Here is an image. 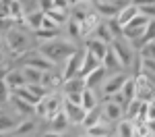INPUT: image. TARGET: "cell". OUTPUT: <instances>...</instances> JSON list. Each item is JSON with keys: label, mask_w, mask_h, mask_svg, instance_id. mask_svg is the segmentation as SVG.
I'll list each match as a JSON object with an SVG mask.
<instances>
[{"label": "cell", "mask_w": 155, "mask_h": 137, "mask_svg": "<svg viewBox=\"0 0 155 137\" xmlns=\"http://www.w3.org/2000/svg\"><path fill=\"white\" fill-rule=\"evenodd\" d=\"M23 75L27 85H41V81H44V73L33 69V67H23Z\"/></svg>", "instance_id": "cell-25"}, {"label": "cell", "mask_w": 155, "mask_h": 137, "mask_svg": "<svg viewBox=\"0 0 155 137\" xmlns=\"http://www.w3.org/2000/svg\"><path fill=\"white\" fill-rule=\"evenodd\" d=\"M126 75L124 73H114V75H110L106 81H104V96L107 98H112V96H116V94H120L122 91V87H124V83H126Z\"/></svg>", "instance_id": "cell-6"}, {"label": "cell", "mask_w": 155, "mask_h": 137, "mask_svg": "<svg viewBox=\"0 0 155 137\" xmlns=\"http://www.w3.org/2000/svg\"><path fill=\"white\" fill-rule=\"evenodd\" d=\"M62 110H64V96L58 94V91L48 94V96L35 106V114L41 116V118H46V121H52V118L58 116Z\"/></svg>", "instance_id": "cell-2"}, {"label": "cell", "mask_w": 155, "mask_h": 137, "mask_svg": "<svg viewBox=\"0 0 155 137\" xmlns=\"http://www.w3.org/2000/svg\"><path fill=\"white\" fill-rule=\"evenodd\" d=\"M137 100H141V102L155 100V85L151 81H147L143 75H137Z\"/></svg>", "instance_id": "cell-12"}, {"label": "cell", "mask_w": 155, "mask_h": 137, "mask_svg": "<svg viewBox=\"0 0 155 137\" xmlns=\"http://www.w3.org/2000/svg\"><path fill=\"white\" fill-rule=\"evenodd\" d=\"M118 137H134V123L130 121H120L118 123Z\"/></svg>", "instance_id": "cell-36"}, {"label": "cell", "mask_w": 155, "mask_h": 137, "mask_svg": "<svg viewBox=\"0 0 155 137\" xmlns=\"http://www.w3.org/2000/svg\"><path fill=\"white\" fill-rule=\"evenodd\" d=\"M12 104H15V108H17V112H19L21 116H31V114H35V106L27 104L25 100L17 98V96H12Z\"/></svg>", "instance_id": "cell-30"}, {"label": "cell", "mask_w": 155, "mask_h": 137, "mask_svg": "<svg viewBox=\"0 0 155 137\" xmlns=\"http://www.w3.org/2000/svg\"><path fill=\"white\" fill-rule=\"evenodd\" d=\"M107 121H101L99 125H95L93 129H87V133L85 135L89 137H110V127H107Z\"/></svg>", "instance_id": "cell-33"}, {"label": "cell", "mask_w": 155, "mask_h": 137, "mask_svg": "<svg viewBox=\"0 0 155 137\" xmlns=\"http://www.w3.org/2000/svg\"><path fill=\"white\" fill-rule=\"evenodd\" d=\"M0 50H2V44H0Z\"/></svg>", "instance_id": "cell-50"}, {"label": "cell", "mask_w": 155, "mask_h": 137, "mask_svg": "<svg viewBox=\"0 0 155 137\" xmlns=\"http://www.w3.org/2000/svg\"><path fill=\"white\" fill-rule=\"evenodd\" d=\"M50 19L54 21L56 25H62V23H68L71 21V12L68 11H60V9H52V11L46 12Z\"/></svg>", "instance_id": "cell-32"}, {"label": "cell", "mask_w": 155, "mask_h": 137, "mask_svg": "<svg viewBox=\"0 0 155 137\" xmlns=\"http://www.w3.org/2000/svg\"><path fill=\"white\" fill-rule=\"evenodd\" d=\"M99 67H104L101 64V60L99 58H95L89 50H83V64H81V73H79V77H87V75H91L93 71H97Z\"/></svg>", "instance_id": "cell-13"}, {"label": "cell", "mask_w": 155, "mask_h": 137, "mask_svg": "<svg viewBox=\"0 0 155 137\" xmlns=\"http://www.w3.org/2000/svg\"><path fill=\"white\" fill-rule=\"evenodd\" d=\"M106 73H107L106 69H104V67H99L97 71H93L91 75H87V77H85V81H87V87H89V89H95L97 85H104V81L107 79V75H106Z\"/></svg>", "instance_id": "cell-20"}, {"label": "cell", "mask_w": 155, "mask_h": 137, "mask_svg": "<svg viewBox=\"0 0 155 137\" xmlns=\"http://www.w3.org/2000/svg\"><path fill=\"white\" fill-rule=\"evenodd\" d=\"M81 64H83V52H77V54H72L68 60H64V67H62V79L64 81H68V79H74V77H79L81 73Z\"/></svg>", "instance_id": "cell-7"}, {"label": "cell", "mask_w": 155, "mask_h": 137, "mask_svg": "<svg viewBox=\"0 0 155 137\" xmlns=\"http://www.w3.org/2000/svg\"><path fill=\"white\" fill-rule=\"evenodd\" d=\"M106 23H107L110 31H112V36L116 37V39H118V37H122V25H120L116 19H110V21H106Z\"/></svg>", "instance_id": "cell-41"}, {"label": "cell", "mask_w": 155, "mask_h": 137, "mask_svg": "<svg viewBox=\"0 0 155 137\" xmlns=\"http://www.w3.org/2000/svg\"><path fill=\"white\" fill-rule=\"evenodd\" d=\"M44 17H46V12H44V11H33V12H29V15L25 17V23H27V27H29V29L37 31V29H41Z\"/></svg>", "instance_id": "cell-26"}, {"label": "cell", "mask_w": 155, "mask_h": 137, "mask_svg": "<svg viewBox=\"0 0 155 137\" xmlns=\"http://www.w3.org/2000/svg\"><path fill=\"white\" fill-rule=\"evenodd\" d=\"M101 121H104V114H101V106H99V108H95V110H89V112H87L81 125H83L85 129H93V127L99 125Z\"/></svg>", "instance_id": "cell-24"}, {"label": "cell", "mask_w": 155, "mask_h": 137, "mask_svg": "<svg viewBox=\"0 0 155 137\" xmlns=\"http://www.w3.org/2000/svg\"><path fill=\"white\" fill-rule=\"evenodd\" d=\"M85 50H89L95 58H99V60L104 62V58H106L110 46H107V44H104L101 39H97V37H89V39L85 42Z\"/></svg>", "instance_id": "cell-14"}, {"label": "cell", "mask_w": 155, "mask_h": 137, "mask_svg": "<svg viewBox=\"0 0 155 137\" xmlns=\"http://www.w3.org/2000/svg\"><path fill=\"white\" fill-rule=\"evenodd\" d=\"M25 67H33V69L41 71V73H48V71H54L56 64L52 60H48L39 52H29V54H25Z\"/></svg>", "instance_id": "cell-8"}, {"label": "cell", "mask_w": 155, "mask_h": 137, "mask_svg": "<svg viewBox=\"0 0 155 137\" xmlns=\"http://www.w3.org/2000/svg\"><path fill=\"white\" fill-rule=\"evenodd\" d=\"M50 123H52V131H56V133H62V131H66V129H68V125H72L71 121H68V116H66V112H64V110L60 112L58 116H54Z\"/></svg>", "instance_id": "cell-28"}, {"label": "cell", "mask_w": 155, "mask_h": 137, "mask_svg": "<svg viewBox=\"0 0 155 137\" xmlns=\"http://www.w3.org/2000/svg\"><path fill=\"white\" fill-rule=\"evenodd\" d=\"M130 2L134 6H139V9L141 6H151V4H155V0H130Z\"/></svg>", "instance_id": "cell-45"}, {"label": "cell", "mask_w": 155, "mask_h": 137, "mask_svg": "<svg viewBox=\"0 0 155 137\" xmlns=\"http://www.w3.org/2000/svg\"><path fill=\"white\" fill-rule=\"evenodd\" d=\"M11 100H12V89L6 85L4 79H0V108H2L4 104H8Z\"/></svg>", "instance_id": "cell-37"}, {"label": "cell", "mask_w": 155, "mask_h": 137, "mask_svg": "<svg viewBox=\"0 0 155 137\" xmlns=\"http://www.w3.org/2000/svg\"><path fill=\"white\" fill-rule=\"evenodd\" d=\"M0 137H4V135H2V133H0Z\"/></svg>", "instance_id": "cell-51"}, {"label": "cell", "mask_w": 155, "mask_h": 137, "mask_svg": "<svg viewBox=\"0 0 155 137\" xmlns=\"http://www.w3.org/2000/svg\"><path fill=\"white\" fill-rule=\"evenodd\" d=\"M139 15H141V12H139V6H134L132 2H128V4L120 11V15H118V19H116V21H118V23L122 25V29H124V27L130 23V21H134Z\"/></svg>", "instance_id": "cell-18"}, {"label": "cell", "mask_w": 155, "mask_h": 137, "mask_svg": "<svg viewBox=\"0 0 155 137\" xmlns=\"http://www.w3.org/2000/svg\"><path fill=\"white\" fill-rule=\"evenodd\" d=\"M39 54H44L48 60H52L54 64H58L60 60H68L72 54H77L79 48L68 42V39H54V42H48V44H41L39 50H37Z\"/></svg>", "instance_id": "cell-1"}, {"label": "cell", "mask_w": 155, "mask_h": 137, "mask_svg": "<svg viewBox=\"0 0 155 137\" xmlns=\"http://www.w3.org/2000/svg\"><path fill=\"white\" fill-rule=\"evenodd\" d=\"M149 23H151V21H149L147 17L139 15L134 21H130V23L122 29V37H124L126 42H130V44H134V42H141V39L145 37V33H147V27H149Z\"/></svg>", "instance_id": "cell-4"}, {"label": "cell", "mask_w": 155, "mask_h": 137, "mask_svg": "<svg viewBox=\"0 0 155 137\" xmlns=\"http://www.w3.org/2000/svg\"><path fill=\"white\" fill-rule=\"evenodd\" d=\"M112 50L116 52V56H118V60L122 62V67H124V69H126V67H130L132 62H134V48H132L130 42H126L124 37L114 39Z\"/></svg>", "instance_id": "cell-5"}, {"label": "cell", "mask_w": 155, "mask_h": 137, "mask_svg": "<svg viewBox=\"0 0 155 137\" xmlns=\"http://www.w3.org/2000/svg\"><path fill=\"white\" fill-rule=\"evenodd\" d=\"M12 96H17V98H21V100H25L27 104H31V106H37L41 100L37 98L35 94L29 89V85H25V87H21V89H17V91H12Z\"/></svg>", "instance_id": "cell-27"}, {"label": "cell", "mask_w": 155, "mask_h": 137, "mask_svg": "<svg viewBox=\"0 0 155 137\" xmlns=\"http://www.w3.org/2000/svg\"><path fill=\"white\" fill-rule=\"evenodd\" d=\"M15 129H17V123H15V118L11 116H6V114H0V133L4 135V133H15Z\"/></svg>", "instance_id": "cell-35"}, {"label": "cell", "mask_w": 155, "mask_h": 137, "mask_svg": "<svg viewBox=\"0 0 155 137\" xmlns=\"http://www.w3.org/2000/svg\"><path fill=\"white\" fill-rule=\"evenodd\" d=\"M33 33H35V39L41 42V44H48V42L58 39V31H50V29H37Z\"/></svg>", "instance_id": "cell-34"}, {"label": "cell", "mask_w": 155, "mask_h": 137, "mask_svg": "<svg viewBox=\"0 0 155 137\" xmlns=\"http://www.w3.org/2000/svg\"><path fill=\"white\" fill-rule=\"evenodd\" d=\"M41 29H50V31H58V25L54 23L52 19H50L48 15L44 17V23H41Z\"/></svg>", "instance_id": "cell-43"}, {"label": "cell", "mask_w": 155, "mask_h": 137, "mask_svg": "<svg viewBox=\"0 0 155 137\" xmlns=\"http://www.w3.org/2000/svg\"><path fill=\"white\" fill-rule=\"evenodd\" d=\"M87 89V81L83 77H74L62 83V96L64 98H77V96H83V91Z\"/></svg>", "instance_id": "cell-10"}, {"label": "cell", "mask_w": 155, "mask_h": 137, "mask_svg": "<svg viewBox=\"0 0 155 137\" xmlns=\"http://www.w3.org/2000/svg\"><path fill=\"white\" fill-rule=\"evenodd\" d=\"M134 137H153L147 123H134Z\"/></svg>", "instance_id": "cell-40"}, {"label": "cell", "mask_w": 155, "mask_h": 137, "mask_svg": "<svg viewBox=\"0 0 155 137\" xmlns=\"http://www.w3.org/2000/svg\"><path fill=\"white\" fill-rule=\"evenodd\" d=\"M4 62H6V56H4V52L0 50V64H4Z\"/></svg>", "instance_id": "cell-48"}, {"label": "cell", "mask_w": 155, "mask_h": 137, "mask_svg": "<svg viewBox=\"0 0 155 137\" xmlns=\"http://www.w3.org/2000/svg\"><path fill=\"white\" fill-rule=\"evenodd\" d=\"M62 83H64L62 75L54 73V71H48V73H44V81H41V85L46 87V89H50V91H54V89H58V87H62Z\"/></svg>", "instance_id": "cell-21"}, {"label": "cell", "mask_w": 155, "mask_h": 137, "mask_svg": "<svg viewBox=\"0 0 155 137\" xmlns=\"http://www.w3.org/2000/svg\"><path fill=\"white\" fill-rule=\"evenodd\" d=\"M110 4H114V6H118V9H124L126 4H128V0H106Z\"/></svg>", "instance_id": "cell-46"}, {"label": "cell", "mask_w": 155, "mask_h": 137, "mask_svg": "<svg viewBox=\"0 0 155 137\" xmlns=\"http://www.w3.org/2000/svg\"><path fill=\"white\" fill-rule=\"evenodd\" d=\"M52 9H54V0H39V11L48 12Z\"/></svg>", "instance_id": "cell-44"}, {"label": "cell", "mask_w": 155, "mask_h": 137, "mask_svg": "<svg viewBox=\"0 0 155 137\" xmlns=\"http://www.w3.org/2000/svg\"><path fill=\"white\" fill-rule=\"evenodd\" d=\"M35 131V123L33 121H23V123L17 125V129H15V135H31Z\"/></svg>", "instance_id": "cell-38"}, {"label": "cell", "mask_w": 155, "mask_h": 137, "mask_svg": "<svg viewBox=\"0 0 155 137\" xmlns=\"http://www.w3.org/2000/svg\"><path fill=\"white\" fill-rule=\"evenodd\" d=\"M104 69H106L107 73H112V71H116V73H120L124 67H122V62L118 60V56H116V52L112 50V46H110V50H107V54H106V58H104Z\"/></svg>", "instance_id": "cell-19"}, {"label": "cell", "mask_w": 155, "mask_h": 137, "mask_svg": "<svg viewBox=\"0 0 155 137\" xmlns=\"http://www.w3.org/2000/svg\"><path fill=\"white\" fill-rule=\"evenodd\" d=\"M83 137H89V135H83Z\"/></svg>", "instance_id": "cell-52"}, {"label": "cell", "mask_w": 155, "mask_h": 137, "mask_svg": "<svg viewBox=\"0 0 155 137\" xmlns=\"http://www.w3.org/2000/svg\"><path fill=\"white\" fill-rule=\"evenodd\" d=\"M41 137H62V133H56V131H48V133H44Z\"/></svg>", "instance_id": "cell-47"}, {"label": "cell", "mask_w": 155, "mask_h": 137, "mask_svg": "<svg viewBox=\"0 0 155 137\" xmlns=\"http://www.w3.org/2000/svg\"><path fill=\"white\" fill-rule=\"evenodd\" d=\"M66 31H68V39H71V42L79 39V37H81V23L74 21V19H71V21L66 23Z\"/></svg>", "instance_id": "cell-39"}, {"label": "cell", "mask_w": 155, "mask_h": 137, "mask_svg": "<svg viewBox=\"0 0 155 137\" xmlns=\"http://www.w3.org/2000/svg\"><path fill=\"white\" fill-rule=\"evenodd\" d=\"M2 4H4V0H0V6H2Z\"/></svg>", "instance_id": "cell-49"}, {"label": "cell", "mask_w": 155, "mask_h": 137, "mask_svg": "<svg viewBox=\"0 0 155 137\" xmlns=\"http://www.w3.org/2000/svg\"><path fill=\"white\" fill-rule=\"evenodd\" d=\"M122 94H124V98L132 102V100H137V77H128L126 79V83L122 87Z\"/></svg>", "instance_id": "cell-31"}, {"label": "cell", "mask_w": 155, "mask_h": 137, "mask_svg": "<svg viewBox=\"0 0 155 137\" xmlns=\"http://www.w3.org/2000/svg\"><path fill=\"white\" fill-rule=\"evenodd\" d=\"M83 106L85 110L89 112V110H95V108H99V98H97V94H95V89H85L83 91Z\"/></svg>", "instance_id": "cell-23"}, {"label": "cell", "mask_w": 155, "mask_h": 137, "mask_svg": "<svg viewBox=\"0 0 155 137\" xmlns=\"http://www.w3.org/2000/svg\"><path fill=\"white\" fill-rule=\"evenodd\" d=\"M99 25H101V17H99V12H97V11L87 12V17L81 21V37L89 39V37L97 31Z\"/></svg>", "instance_id": "cell-11"}, {"label": "cell", "mask_w": 155, "mask_h": 137, "mask_svg": "<svg viewBox=\"0 0 155 137\" xmlns=\"http://www.w3.org/2000/svg\"><path fill=\"white\" fill-rule=\"evenodd\" d=\"M101 114H104V121H107V123H120V121H124V108L118 106L116 102H112V100H104Z\"/></svg>", "instance_id": "cell-9"}, {"label": "cell", "mask_w": 155, "mask_h": 137, "mask_svg": "<svg viewBox=\"0 0 155 137\" xmlns=\"http://www.w3.org/2000/svg\"><path fill=\"white\" fill-rule=\"evenodd\" d=\"M64 112H66V116H68L71 123H79V125L83 123L85 114H87V110H85L81 104H72L66 98H64Z\"/></svg>", "instance_id": "cell-15"}, {"label": "cell", "mask_w": 155, "mask_h": 137, "mask_svg": "<svg viewBox=\"0 0 155 137\" xmlns=\"http://www.w3.org/2000/svg\"><path fill=\"white\" fill-rule=\"evenodd\" d=\"M4 81H6V85L11 87L12 91H17V89H21V87L27 85L25 75H23V69H12L11 73L4 77Z\"/></svg>", "instance_id": "cell-16"}, {"label": "cell", "mask_w": 155, "mask_h": 137, "mask_svg": "<svg viewBox=\"0 0 155 137\" xmlns=\"http://www.w3.org/2000/svg\"><path fill=\"white\" fill-rule=\"evenodd\" d=\"M91 37H97V39H101L104 44H107V46H112L114 44V39L116 37L112 36V31H110V27H107V23H101L99 27H97V31L93 33Z\"/></svg>", "instance_id": "cell-29"}, {"label": "cell", "mask_w": 155, "mask_h": 137, "mask_svg": "<svg viewBox=\"0 0 155 137\" xmlns=\"http://www.w3.org/2000/svg\"><path fill=\"white\" fill-rule=\"evenodd\" d=\"M143 104L145 102H141V100H132L130 104L126 106V110H124V118L130 121V123H137L139 121V114L143 110Z\"/></svg>", "instance_id": "cell-22"}, {"label": "cell", "mask_w": 155, "mask_h": 137, "mask_svg": "<svg viewBox=\"0 0 155 137\" xmlns=\"http://www.w3.org/2000/svg\"><path fill=\"white\" fill-rule=\"evenodd\" d=\"M97 12H99V17H104L106 21H110V19H118V15L122 9H118V6H114V4H110V2H106V0H101V2H97L95 6H93Z\"/></svg>", "instance_id": "cell-17"}, {"label": "cell", "mask_w": 155, "mask_h": 137, "mask_svg": "<svg viewBox=\"0 0 155 137\" xmlns=\"http://www.w3.org/2000/svg\"><path fill=\"white\" fill-rule=\"evenodd\" d=\"M139 12H141L143 17H147L149 21H155V4H151V6H141Z\"/></svg>", "instance_id": "cell-42"}, {"label": "cell", "mask_w": 155, "mask_h": 137, "mask_svg": "<svg viewBox=\"0 0 155 137\" xmlns=\"http://www.w3.org/2000/svg\"><path fill=\"white\" fill-rule=\"evenodd\" d=\"M0 114H2V112H0Z\"/></svg>", "instance_id": "cell-53"}, {"label": "cell", "mask_w": 155, "mask_h": 137, "mask_svg": "<svg viewBox=\"0 0 155 137\" xmlns=\"http://www.w3.org/2000/svg\"><path fill=\"white\" fill-rule=\"evenodd\" d=\"M6 44H8V50L12 56H25L29 50V36L25 29L12 27L6 31Z\"/></svg>", "instance_id": "cell-3"}]
</instances>
